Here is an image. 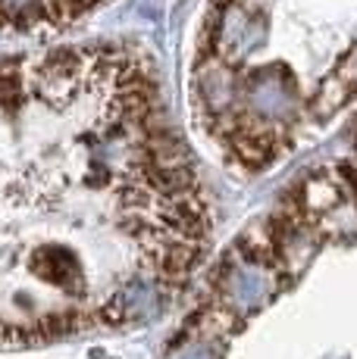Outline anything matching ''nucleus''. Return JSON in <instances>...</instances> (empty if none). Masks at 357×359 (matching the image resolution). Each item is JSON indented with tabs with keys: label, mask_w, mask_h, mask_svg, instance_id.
<instances>
[{
	"label": "nucleus",
	"mask_w": 357,
	"mask_h": 359,
	"mask_svg": "<svg viewBox=\"0 0 357 359\" xmlns=\"http://www.w3.org/2000/svg\"><path fill=\"white\" fill-rule=\"evenodd\" d=\"M94 4H98V0H51V16L66 22V19H75V16H82V13H88Z\"/></svg>",
	"instance_id": "nucleus-4"
},
{
	"label": "nucleus",
	"mask_w": 357,
	"mask_h": 359,
	"mask_svg": "<svg viewBox=\"0 0 357 359\" xmlns=\"http://www.w3.org/2000/svg\"><path fill=\"white\" fill-rule=\"evenodd\" d=\"M0 4H4L6 10H10V6H16L19 10V6H32V4H38V0H0Z\"/></svg>",
	"instance_id": "nucleus-5"
},
{
	"label": "nucleus",
	"mask_w": 357,
	"mask_h": 359,
	"mask_svg": "<svg viewBox=\"0 0 357 359\" xmlns=\"http://www.w3.org/2000/svg\"><path fill=\"white\" fill-rule=\"evenodd\" d=\"M16 63H4L0 66V107H16L22 100V72L13 69Z\"/></svg>",
	"instance_id": "nucleus-3"
},
{
	"label": "nucleus",
	"mask_w": 357,
	"mask_h": 359,
	"mask_svg": "<svg viewBox=\"0 0 357 359\" xmlns=\"http://www.w3.org/2000/svg\"><path fill=\"white\" fill-rule=\"evenodd\" d=\"M79 69H82V53L70 50V47H57V50H51L41 60V75L51 85H66Z\"/></svg>",
	"instance_id": "nucleus-2"
},
{
	"label": "nucleus",
	"mask_w": 357,
	"mask_h": 359,
	"mask_svg": "<svg viewBox=\"0 0 357 359\" xmlns=\"http://www.w3.org/2000/svg\"><path fill=\"white\" fill-rule=\"evenodd\" d=\"M32 272L41 281L53 287H63V291H79L82 285V266L75 259V253L70 247L60 244H44L32 253Z\"/></svg>",
	"instance_id": "nucleus-1"
}]
</instances>
